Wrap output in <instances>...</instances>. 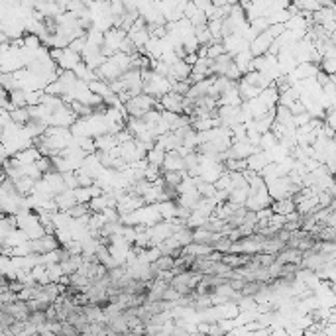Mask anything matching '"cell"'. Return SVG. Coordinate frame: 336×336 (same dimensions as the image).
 Masks as SVG:
<instances>
[{
    "mask_svg": "<svg viewBox=\"0 0 336 336\" xmlns=\"http://www.w3.org/2000/svg\"><path fill=\"white\" fill-rule=\"evenodd\" d=\"M53 199H55V204H57L59 210H69V208L77 202L75 201V195H73V189H65V191L57 193Z\"/></svg>",
    "mask_w": 336,
    "mask_h": 336,
    "instance_id": "obj_4",
    "label": "cell"
},
{
    "mask_svg": "<svg viewBox=\"0 0 336 336\" xmlns=\"http://www.w3.org/2000/svg\"><path fill=\"white\" fill-rule=\"evenodd\" d=\"M271 210L277 212V214H287V212L295 210V201L291 197L279 199V201H271Z\"/></svg>",
    "mask_w": 336,
    "mask_h": 336,
    "instance_id": "obj_5",
    "label": "cell"
},
{
    "mask_svg": "<svg viewBox=\"0 0 336 336\" xmlns=\"http://www.w3.org/2000/svg\"><path fill=\"white\" fill-rule=\"evenodd\" d=\"M164 158H166V150L160 146V144H154L148 152H146V162L150 166H156V168H162L164 164Z\"/></svg>",
    "mask_w": 336,
    "mask_h": 336,
    "instance_id": "obj_3",
    "label": "cell"
},
{
    "mask_svg": "<svg viewBox=\"0 0 336 336\" xmlns=\"http://www.w3.org/2000/svg\"><path fill=\"white\" fill-rule=\"evenodd\" d=\"M183 175H185V171H162V177H164L166 185H169V187H175V189H177L179 181L183 179Z\"/></svg>",
    "mask_w": 336,
    "mask_h": 336,
    "instance_id": "obj_6",
    "label": "cell"
},
{
    "mask_svg": "<svg viewBox=\"0 0 336 336\" xmlns=\"http://www.w3.org/2000/svg\"><path fill=\"white\" fill-rule=\"evenodd\" d=\"M301 256H303L301 250L285 246L283 250H279V252L275 254V260H277L279 264H297V266H299V264H301Z\"/></svg>",
    "mask_w": 336,
    "mask_h": 336,
    "instance_id": "obj_2",
    "label": "cell"
},
{
    "mask_svg": "<svg viewBox=\"0 0 336 336\" xmlns=\"http://www.w3.org/2000/svg\"><path fill=\"white\" fill-rule=\"evenodd\" d=\"M189 87H191V81H189V79L173 81V83H171V91L177 93V95H181V97H185V95L189 93Z\"/></svg>",
    "mask_w": 336,
    "mask_h": 336,
    "instance_id": "obj_9",
    "label": "cell"
},
{
    "mask_svg": "<svg viewBox=\"0 0 336 336\" xmlns=\"http://www.w3.org/2000/svg\"><path fill=\"white\" fill-rule=\"evenodd\" d=\"M162 171H185L183 156H179L175 150L166 152V158H164V164H162Z\"/></svg>",
    "mask_w": 336,
    "mask_h": 336,
    "instance_id": "obj_1",
    "label": "cell"
},
{
    "mask_svg": "<svg viewBox=\"0 0 336 336\" xmlns=\"http://www.w3.org/2000/svg\"><path fill=\"white\" fill-rule=\"evenodd\" d=\"M319 69H321L323 73H327V75H335L336 57H323V59L319 61Z\"/></svg>",
    "mask_w": 336,
    "mask_h": 336,
    "instance_id": "obj_8",
    "label": "cell"
},
{
    "mask_svg": "<svg viewBox=\"0 0 336 336\" xmlns=\"http://www.w3.org/2000/svg\"><path fill=\"white\" fill-rule=\"evenodd\" d=\"M81 2H83V4H85V6H89V4H91V2H93V0H81Z\"/></svg>",
    "mask_w": 336,
    "mask_h": 336,
    "instance_id": "obj_10",
    "label": "cell"
},
{
    "mask_svg": "<svg viewBox=\"0 0 336 336\" xmlns=\"http://www.w3.org/2000/svg\"><path fill=\"white\" fill-rule=\"evenodd\" d=\"M222 53H226L222 41H212V43L206 45V57H208V59H214V57H218V55H222Z\"/></svg>",
    "mask_w": 336,
    "mask_h": 336,
    "instance_id": "obj_7",
    "label": "cell"
}]
</instances>
